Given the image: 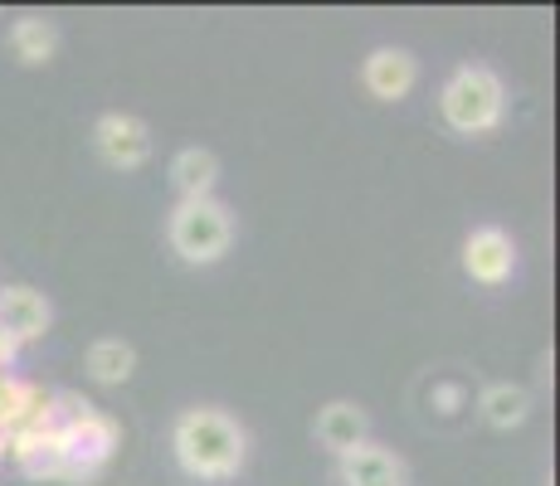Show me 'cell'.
Instances as JSON below:
<instances>
[{
	"mask_svg": "<svg viewBox=\"0 0 560 486\" xmlns=\"http://www.w3.org/2000/svg\"><path fill=\"white\" fill-rule=\"evenodd\" d=\"M463 273L472 277L478 287H502L516 273V244L508 229L498 224H482L463 239Z\"/></svg>",
	"mask_w": 560,
	"mask_h": 486,
	"instance_id": "6",
	"label": "cell"
},
{
	"mask_svg": "<svg viewBox=\"0 0 560 486\" xmlns=\"http://www.w3.org/2000/svg\"><path fill=\"white\" fill-rule=\"evenodd\" d=\"M93 146L113 170H142L152 161V127L132 112H103L93 127Z\"/></svg>",
	"mask_w": 560,
	"mask_h": 486,
	"instance_id": "5",
	"label": "cell"
},
{
	"mask_svg": "<svg viewBox=\"0 0 560 486\" xmlns=\"http://www.w3.org/2000/svg\"><path fill=\"white\" fill-rule=\"evenodd\" d=\"M312 434H317V442L331 452V458H347L351 448L371 442V414H365L361 404H351V399H331V404L317 414Z\"/></svg>",
	"mask_w": 560,
	"mask_h": 486,
	"instance_id": "10",
	"label": "cell"
},
{
	"mask_svg": "<svg viewBox=\"0 0 560 486\" xmlns=\"http://www.w3.org/2000/svg\"><path fill=\"white\" fill-rule=\"evenodd\" d=\"M49 321H54V307H49L45 292H35V287H25V283L0 287V331H10L20 345H30V341L45 336Z\"/></svg>",
	"mask_w": 560,
	"mask_h": 486,
	"instance_id": "9",
	"label": "cell"
},
{
	"mask_svg": "<svg viewBox=\"0 0 560 486\" xmlns=\"http://www.w3.org/2000/svg\"><path fill=\"white\" fill-rule=\"evenodd\" d=\"M171 452H176V467L186 477L230 482L240 477L244 458H249V434L224 408H186L171 424Z\"/></svg>",
	"mask_w": 560,
	"mask_h": 486,
	"instance_id": "1",
	"label": "cell"
},
{
	"mask_svg": "<svg viewBox=\"0 0 560 486\" xmlns=\"http://www.w3.org/2000/svg\"><path fill=\"white\" fill-rule=\"evenodd\" d=\"M337 486H409V467L400 452L361 442L347 458H337Z\"/></svg>",
	"mask_w": 560,
	"mask_h": 486,
	"instance_id": "8",
	"label": "cell"
},
{
	"mask_svg": "<svg viewBox=\"0 0 560 486\" xmlns=\"http://www.w3.org/2000/svg\"><path fill=\"white\" fill-rule=\"evenodd\" d=\"M463 399H468V389H463V384H439V389H434V404H439V414H458V408H463Z\"/></svg>",
	"mask_w": 560,
	"mask_h": 486,
	"instance_id": "16",
	"label": "cell"
},
{
	"mask_svg": "<svg viewBox=\"0 0 560 486\" xmlns=\"http://www.w3.org/2000/svg\"><path fill=\"white\" fill-rule=\"evenodd\" d=\"M10 49H15V59L25 69H39V63H49L59 54V25L45 15H20L10 25Z\"/></svg>",
	"mask_w": 560,
	"mask_h": 486,
	"instance_id": "13",
	"label": "cell"
},
{
	"mask_svg": "<svg viewBox=\"0 0 560 486\" xmlns=\"http://www.w3.org/2000/svg\"><path fill=\"white\" fill-rule=\"evenodd\" d=\"M59 438H63V462H59V477L54 482H89L113 462L117 442H122V428H117L113 414L93 408L79 424H63Z\"/></svg>",
	"mask_w": 560,
	"mask_h": 486,
	"instance_id": "4",
	"label": "cell"
},
{
	"mask_svg": "<svg viewBox=\"0 0 560 486\" xmlns=\"http://www.w3.org/2000/svg\"><path fill=\"white\" fill-rule=\"evenodd\" d=\"M171 186H176L180 200H210L214 186H220V156L210 146H186L171 161Z\"/></svg>",
	"mask_w": 560,
	"mask_h": 486,
	"instance_id": "12",
	"label": "cell"
},
{
	"mask_svg": "<svg viewBox=\"0 0 560 486\" xmlns=\"http://www.w3.org/2000/svg\"><path fill=\"white\" fill-rule=\"evenodd\" d=\"M439 112L458 137H488L508 117V88L488 63H458L439 88Z\"/></svg>",
	"mask_w": 560,
	"mask_h": 486,
	"instance_id": "2",
	"label": "cell"
},
{
	"mask_svg": "<svg viewBox=\"0 0 560 486\" xmlns=\"http://www.w3.org/2000/svg\"><path fill=\"white\" fill-rule=\"evenodd\" d=\"M5 458L15 462L25 477L54 482L59 477V462H63V438H59V428H49V434H10Z\"/></svg>",
	"mask_w": 560,
	"mask_h": 486,
	"instance_id": "11",
	"label": "cell"
},
{
	"mask_svg": "<svg viewBox=\"0 0 560 486\" xmlns=\"http://www.w3.org/2000/svg\"><path fill=\"white\" fill-rule=\"evenodd\" d=\"M0 462H5V434H0Z\"/></svg>",
	"mask_w": 560,
	"mask_h": 486,
	"instance_id": "18",
	"label": "cell"
},
{
	"mask_svg": "<svg viewBox=\"0 0 560 486\" xmlns=\"http://www.w3.org/2000/svg\"><path fill=\"white\" fill-rule=\"evenodd\" d=\"M478 414H482V424H492V428H522L526 418H532V394H526L522 384H488L482 389V399H478Z\"/></svg>",
	"mask_w": 560,
	"mask_h": 486,
	"instance_id": "14",
	"label": "cell"
},
{
	"mask_svg": "<svg viewBox=\"0 0 560 486\" xmlns=\"http://www.w3.org/2000/svg\"><path fill=\"white\" fill-rule=\"evenodd\" d=\"M166 239L176 248L180 263L190 268H210L230 253L234 244V214L224 200H180L171 210V224H166Z\"/></svg>",
	"mask_w": 560,
	"mask_h": 486,
	"instance_id": "3",
	"label": "cell"
},
{
	"mask_svg": "<svg viewBox=\"0 0 560 486\" xmlns=\"http://www.w3.org/2000/svg\"><path fill=\"white\" fill-rule=\"evenodd\" d=\"M137 370V351L122 336H103L89 345V375L98 384H127Z\"/></svg>",
	"mask_w": 560,
	"mask_h": 486,
	"instance_id": "15",
	"label": "cell"
},
{
	"mask_svg": "<svg viewBox=\"0 0 560 486\" xmlns=\"http://www.w3.org/2000/svg\"><path fill=\"white\" fill-rule=\"evenodd\" d=\"M20 351H25V345H20L15 336H10V331H0V375H10V370H15Z\"/></svg>",
	"mask_w": 560,
	"mask_h": 486,
	"instance_id": "17",
	"label": "cell"
},
{
	"mask_svg": "<svg viewBox=\"0 0 560 486\" xmlns=\"http://www.w3.org/2000/svg\"><path fill=\"white\" fill-rule=\"evenodd\" d=\"M361 83H365V93H371L375 103H400V97H409L415 93V83H419V59L409 49H400V45H381V49L365 54Z\"/></svg>",
	"mask_w": 560,
	"mask_h": 486,
	"instance_id": "7",
	"label": "cell"
}]
</instances>
